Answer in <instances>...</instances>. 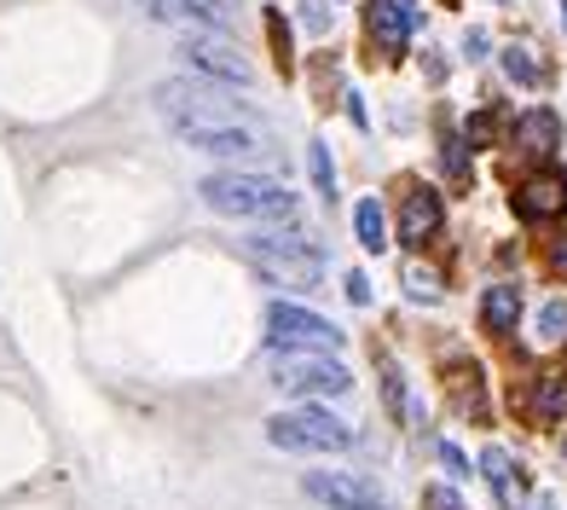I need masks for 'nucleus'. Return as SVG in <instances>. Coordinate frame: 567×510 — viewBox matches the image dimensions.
I'll return each mask as SVG.
<instances>
[{"mask_svg": "<svg viewBox=\"0 0 567 510\" xmlns=\"http://www.w3.org/2000/svg\"><path fill=\"white\" fill-rule=\"evenodd\" d=\"M209 7H215V12H220V18H226V12H231V7H238V0H209Z\"/></svg>", "mask_w": 567, "mask_h": 510, "instance_id": "30", "label": "nucleus"}, {"mask_svg": "<svg viewBox=\"0 0 567 510\" xmlns=\"http://www.w3.org/2000/svg\"><path fill=\"white\" fill-rule=\"evenodd\" d=\"M441 157H446V174H457V181L470 174V163H463V140H446V151H441Z\"/></svg>", "mask_w": 567, "mask_h": 510, "instance_id": "25", "label": "nucleus"}, {"mask_svg": "<svg viewBox=\"0 0 567 510\" xmlns=\"http://www.w3.org/2000/svg\"><path fill=\"white\" fill-rule=\"evenodd\" d=\"M405 296H417V302H434V296H441V278H434L429 267H417V262H411V267H405Z\"/></svg>", "mask_w": 567, "mask_h": 510, "instance_id": "21", "label": "nucleus"}, {"mask_svg": "<svg viewBox=\"0 0 567 510\" xmlns=\"http://www.w3.org/2000/svg\"><path fill=\"white\" fill-rule=\"evenodd\" d=\"M267 330H272V343L284 354H330L342 343L337 325L319 319V314H307V308H296V302H272V308H267Z\"/></svg>", "mask_w": 567, "mask_h": 510, "instance_id": "6", "label": "nucleus"}, {"mask_svg": "<svg viewBox=\"0 0 567 510\" xmlns=\"http://www.w3.org/2000/svg\"><path fill=\"white\" fill-rule=\"evenodd\" d=\"M441 192H429V186H417V192H405V210H400V238L405 244H429L434 233H441Z\"/></svg>", "mask_w": 567, "mask_h": 510, "instance_id": "12", "label": "nucleus"}, {"mask_svg": "<svg viewBox=\"0 0 567 510\" xmlns=\"http://www.w3.org/2000/svg\"><path fill=\"white\" fill-rule=\"evenodd\" d=\"M463 53L481 59V53H486V30H470V35H463Z\"/></svg>", "mask_w": 567, "mask_h": 510, "instance_id": "27", "label": "nucleus"}, {"mask_svg": "<svg viewBox=\"0 0 567 510\" xmlns=\"http://www.w3.org/2000/svg\"><path fill=\"white\" fill-rule=\"evenodd\" d=\"M353 233H359V244L365 249H389V221H382V203L377 197H365V203H353Z\"/></svg>", "mask_w": 567, "mask_h": 510, "instance_id": "16", "label": "nucleus"}, {"mask_svg": "<svg viewBox=\"0 0 567 510\" xmlns=\"http://www.w3.org/2000/svg\"><path fill=\"white\" fill-rule=\"evenodd\" d=\"M493 140H498V122L486 116V111H475L470 122H463V145H470V151H475V145H493Z\"/></svg>", "mask_w": 567, "mask_h": 510, "instance_id": "22", "label": "nucleus"}, {"mask_svg": "<svg viewBox=\"0 0 567 510\" xmlns=\"http://www.w3.org/2000/svg\"><path fill=\"white\" fill-rule=\"evenodd\" d=\"M157 111L174 128V140H186L192 151H209V157H255V151L272 145L267 128L255 122L244 105H231V99L192 82V75H168V82H157Z\"/></svg>", "mask_w": 567, "mask_h": 510, "instance_id": "1", "label": "nucleus"}, {"mask_svg": "<svg viewBox=\"0 0 567 510\" xmlns=\"http://www.w3.org/2000/svg\"><path fill=\"white\" fill-rule=\"evenodd\" d=\"M365 23H371V35L389 47V53H405V41H411V30H417V7H405V0H377V7L365 12Z\"/></svg>", "mask_w": 567, "mask_h": 510, "instance_id": "11", "label": "nucleus"}, {"mask_svg": "<svg viewBox=\"0 0 567 510\" xmlns=\"http://www.w3.org/2000/svg\"><path fill=\"white\" fill-rule=\"evenodd\" d=\"M244 255L261 278H272V285H290V290H319L324 285V255L301 233H255V238H244Z\"/></svg>", "mask_w": 567, "mask_h": 510, "instance_id": "3", "label": "nucleus"}, {"mask_svg": "<svg viewBox=\"0 0 567 510\" xmlns=\"http://www.w3.org/2000/svg\"><path fill=\"white\" fill-rule=\"evenodd\" d=\"M307 174H313V186H319V197H324V203H337V169H330L324 140L307 145Z\"/></svg>", "mask_w": 567, "mask_h": 510, "instance_id": "19", "label": "nucleus"}, {"mask_svg": "<svg viewBox=\"0 0 567 510\" xmlns=\"http://www.w3.org/2000/svg\"><path fill=\"white\" fill-rule=\"evenodd\" d=\"M272 382L284 395H301V400H330V395L353 389V371L342 360H330V354H278Z\"/></svg>", "mask_w": 567, "mask_h": 510, "instance_id": "5", "label": "nucleus"}, {"mask_svg": "<svg viewBox=\"0 0 567 510\" xmlns=\"http://www.w3.org/2000/svg\"><path fill=\"white\" fill-rule=\"evenodd\" d=\"M481 476L493 481V493H498L504 510L522 504V476H515V465H509V452H504V447H486V452H481Z\"/></svg>", "mask_w": 567, "mask_h": 510, "instance_id": "14", "label": "nucleus"}, {"mask_svg": "<svg viewBox=\"0 0 567 510\" xmlns=\"http://www.w3.org/2000/svg\"><path fill=\"white\" fill-rule=\"evenodd\" d=\"M348 302H353V308H365V302H371V278L365 273H348Z\"/></svg>", "mask_w": 567, "mask_h": 510, "instance_id": "24", "label": "nucleus"}, {"mask_svg": "<svg viewBox=\"0 0 567 510\" xmlns=\"http://www.w3.org/2000/svg\"><path fill=\"white\" fill-rule=\"evenodd\" d=\"M441 458H446V465H452V470H457V476H470V458H463V452H457V447H441Z\"/></svg>", "mask_w": 567, "mask_h": 510, "instance_id": "28", "label": "nucleus"}, {"mask_svg": "<svg viewBox=\"0 0 567 510\" xmlns=\"http://www.w3.org/2000/svg\"><path fill=\"white\" fill-rule=\"evenodd\" d=\"M301 488H307V499H319L330 510H389V493L353 470H307Z\"/></svg>", "mask_w": 567, "mask_h": 510, "instance_id": "7", "label": "nucleus"}, {"mask_svg": "<svg viewBox=\"0 0 567 510\" xmlns=\"http://www.w3.org/2000/svg\"><path fill=\"white\" fill-rule=\"evenodd\" d=\"M179 59H186L197 75H215V82H231V88H249L255 82L249 59L226 35H186V41H179Z\"/></svg>", "mask_w": 567, "mask_h": 510, "instance_id": "8", "label": "nucleus"}, {"mask_svg": "<svg viewBox=\"0 0 567 510\" xmlns=\"http://www.w3.org/2000/svg\"><path fill=\"white\" fill-rule=\"evenodd\" d=\"M267 441L284 452H342L353 447V429L342 418L319 412V406H301V412H278L267 424Z\"/></svg>", "mask_w": 567, "mask_h": 510, "instance_id": "4", "label": "nucleus"}, {"mask_svg": "<svg viewBox=\"0 0 567 510\" xmlns=\"http://www.w3.org/2000/svg\"><path fill=\"white\" fill-rule=\"evenodd\" d=\"M533 418H538V424H561V418H567V377H538Z\"/></svg>", "mask_w": 567, "mask_h": 510, "instance_id": "17", "label": "nucleus"}, {"mask_svg": "<svg viewBox=\"0 0 567 510\" xmlns=\"http://www.w3.org/2000/svg\"><path fill=\"white\" fill-rule=\"evenodd\" d=\"M504 75H509V82H522V88H538V82H545V64H538V53L527 41H509L504 47Z\"/></svg>", "mask_w": 567, "mask_h": 510, "instance_id": "18", "label": "nucleus"}, {"mask_svg": "<svg viewBox=\"0 0 567 510\" xmlns=\"http://www.w3.org/2000/svg\"><path fill=\"white\" fill-rule=\"evenodd\" d=\"M203 203L215 215H238V221H296V192L272 181V174H249V169H220L197 186Z\"/></svg>", "mask_w": 567, "mask_h": 510, "instance_id": "2", "label": "nucleus"}, {"mask_svg": "<svg viewBox=\"0 0 567 510\" xmlns=\"http://www.w3.org/2000/svg\"><path fill=\"white\" fill-rule=\"evenodd\" d=\"M550 267H556V273H561V278H567V238H561V244H556V249H550Z\"/></svg>", "mask_w": 567, "mask_h": 510, "instance_id": "29", "label": "nucleus"}, {"mask_svg": "<svg viewBox=\"0 0 567 510\" xmlns=\"http://www.w3.org/2000/svg\"><path fill=\"white\" fill-rule=\"evenodd\" d=\"M423 510H463V499H457L452 488H429V493H423Z\"/></svg>", "mask_w": 567, "mask_h": 510, "instance_id": "23", "label": "nucleus"}, {"mask_svg": "<svg viewBox=\"0 0 567 510\" xmlns=\"http://www.w3.org/2000/svg\"><path fill=\"white\" fill-rule=\"evenodd\" d=\"M567 337V296H550L538 308V343H561Z\"/></svg>", "mask_w": 567, "mask_h": 510, "instance_id": "20", "label": "nucleus"}, {"mask_svg": "<svg viewBox=\"0 0 567 510\" xmlns=\"http://www.w3.org/2000/svg\"><path fill=\"white\" fill-rule=\"evenodd\" d=\"M140 12L168 23V30H179V35H226V23H220V12L209 7V0H140Z\"/></svg>", "mask_w": 567, "mask_h": 510, "instance_id": "9", "label": "nucleus"}, {"mask_svg": "<svg viewBox=\"0 0 567 510\" xmlns=\"http://www.w3.org/2000/svg\"><path fill=\"white\" fill-rule=\"evenodd\" d=\"M515 210H522V221H556V215H567V174H533V181L515 192Z\"/></svg>", "mask_w": 567, "mask_h": 510, "instance_id": "10", "label": "nucleus"}, {"mask_svg": "<svg viewBox=\"0 0 567 510\" xmlns=\"http://www.w3.org/2000/svg\"><path fill=\"white\" fill-rule=\"evenodd\" d=\"M481 319H486V330L509 337L515 319H522V290H515V285H493V290H486V302H481Z\"/></svg>", "mask_w": 567, "mask_h": 510, "instance_id": "15", "label": "nucleus"}, {"mask_svg": "<svg viewBox=\"0 0 567 510\" xmlns=\"http://www.w3.org/2000/svg\"><path fill=\"white\" fill-rule=\"evenodd\" d=\"M561 452H567V441H561Z\"/></svg>", "mask_w": 567, "mask_h": 510, "instance_id": "31", "label": "nucleus"}, {"mask_svg": "<svg viewBox=\"0 0 567 510\" xmlns=\"http://www.w3.org/2000/svg\"><path fill=\"white\" fill-rule=\"evenodd\" d=\"M515 145H522L527 157H556L561 151V116L556 111H527L515 122Z\"/></svg>", "mask_w": 567, "mask_h": 510, "instance_id": "13", "label": "nucleus"}, {"mask_svg": "<svg viewBox=\"0 0 567 510\" xmlns=\"http://www.w3.org/2000/svg\"><path fill=\"white\" fill-rule=\"evenodd\" d=\"M382 377H389V406H394V418L405 412V389H400V371L389 366V371H382Z\"/></svg>", "mask_w": 567, "mask_h": 510, "instance_id": "26", "label": "nucleus"}]
</instances>
